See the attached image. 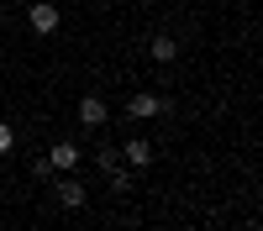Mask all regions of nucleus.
I'll list each match as a JSON object with an SVG mask.
<instances>
[{"label":"nucleus","mask_w":263,"mask_h":231,"mask_svg":"<svg viewBox=\"0 0 263 231\" xmlns=\"http://www.w3.org/2000/svg\"><path fill=\"white\" fill-rule=\"evenodd\" d=\"M95 163H100V174L111 179V189H116V195H126V189H132V168L121 163V147H116V142H100Z\"/></svg>","instance_id":"1"},{"label":"nucleus","mask_w":263,"mask_h":231,"mask_svg":"<svg viewBox=\"0 0 263 231\" xmlns=\"http://www.w3.org/2000/svg\"><path fill=\"white\" fill-rule=\"evenodd\" d=\"M79 163H84V147H79L74 137L53 142V153H48V168H53V174H79Z\"/></svg>","instance_id":"2"},{"label":"nucleus","mask_w":263,"mask_h":231,"mask_svg":"<svg viewBox=\"0 0 263 231\" xmlns=\"http://www.w3.org/2000/svg\"><path fill=\"white\" fill-rule=\"evenodd\" d=\"M58 21H63V11L53 6V0H32V6H27V27H32L37 37H53Z\"/></svg>","instance_id":"3"},{"label":"nucleus","mask_w":263,"mask_h":231,"mask_svg":"<svg viewBox=\"0 0 263 231\" xmlns=\"http://www.w3.org/2000/svg\"><path fill=\"white\" fill-rule=\"evenodd\" d=\"M53 200H58L63 210H84L90 189H84V179H74V174H58V179H53Z\"/></svg>","instance_id":"4"},{"label":"nucleus","mask_w":263,"mask_h":231,"mask_svg":"<svg viewBox=\"0 0 263 231\" xmlns=\"http://www.w3.org/2000/svg\"><path fill=\"white\" fill-rule=\"evenodd\" d=\"M163 111H168V95H158V90H142V95L126 100V116L132 121H153V116H163Z\"/></svg>","instance_id":"5"},{"label":"nucleus","mask_w":263,"mask_h":231,"mask_svg":"<svg viewBox=\"0 0 263 231\" xmlns=\"http://www.w3.org/2000/svg\"><path fill=\"white\" fill-rule=\"evenodd\" d=\"M105 121H111V105H105V95H79V126H84V132H100Z\"/></svg>","instance_id":"6"},{"label":"nucleus","mask_w":263,"mask_h":231,"mask_svg":"<svg viewBox=\"0 0 263 231\" xmlns=\"http://www.w3.org/2000/svg\"><path fill=\"white\" fill-rule=\"evenodd\" d=\"M121 163H126V168H147V163H153V142H147V137L121 142Z\"/></svg>","instance_id":"7"},{"label":"nucleus","mask_w":263,"mask_h":231,"mask_svg":"<svg viewBox=\"0 0 263 231\" xmlns=\"http://www.w3.org/2000/svg\"><path fill=\"white\" fill-rule=\"evenodd\" d=\"M147 58L153 63H174V58H179V42H174L168 32H153L147 37Z\"/></svg>","instance_id":"8"},{"label":"nucleus","mask_w":263,"mask_h":231,"mask_svg":"<svg viewBox=\"0 0 263 231\" xmlns=\"http://www.w3.org/2000/svg\"><path fill=\"white\" fill-rule=\"evenodd\" d=\"M11 147H16V132H11V126H6V121H0V158H6V153H11Z\"/></svg>","instance_id":"9"},{"label":"nucleus","mask_w":263,"mask_h":231,"mask_svg":"<svg viewBox=\"0 0 263 231\" xmlns=\"http://www.w3.org/2000/svg\"><path fill=\"white\" fill-rule=\"evenodd\" d=\"M32 179H53V168H48V153L32 158Z\"/></svg>","instance_id":"10"}]
</instances>
